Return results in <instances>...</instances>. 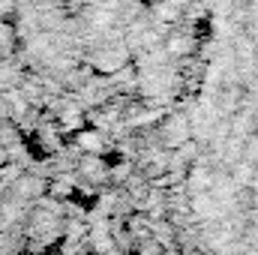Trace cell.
Returning a JSON list of instances; mask_svg holds the SVG:
<instances>
[{"instance_id":"cell-1","label":"cell","mask_w":258,"mask_h":255,"mask_svg":"<svg viewBox=\"0 0 258 255\" xmlns=\"http://www.w3.org/2000/svg\"><path fill=\"white\" fill-rule=\"evenodd\" d=\"M189 135H192V126H189V120L180 114V117H168L162 126H159V138H162V144L168 147V150H174V147H180L183 141H189Z\"/></svg>"},{"instance_id":"cell-2","label":"cell","mask_w":258,"mask_h":255,"mask_svg":"<svg viewBox=\"0 0 258 255\" xmlns=\"http://www.w3.org/2000/svg\"><path fill=\"white\" fill-rule=\"evenodd\" d=\"M78 171H81V180H90V183H99L108 177V168H105L99 153H84L78 159Z\"/></svg>"},{"instance_id":"cell-3","label":"cell","mask_w":258,"mask_h":255,"mask_svg":"<svg viewBox=\"0 0 258 255\" xmlns=\"http://www.w3.org/2000/svg\"><path fill=\"white\" fill-rule=\"evenodd\" d=\"M78 144L84 147V153H102V138L96 132H84L78 135Z\"/></svg>"},{"instance_id":"cell-4","label":"cell","mask_w":258,"mask_h":255,"mask_svg":"<svg viewBox=\"0 0 258 255\" xmlns=\"http://www.w3.org/2000/svg\"><path fill=\"white\" fill-rule=\"evenodd\" d=\"M168 51H171V54H189V39L171 33V36H168Z\"/></svg>"},{"instance_id":"cell-5","label":"cell","mask_w":258,"mask_h":255,"mask_svg":"<svg viewBox=\"0 0 258 255\" xmlns=\"http://www.w3.org/2000/svg\"><path fill=\"white\" fill-rule=\"evenodd\" d=\"M9 45H12V27L9 24H0V48L6 51Z\"/></svg>"}]
</instances>
